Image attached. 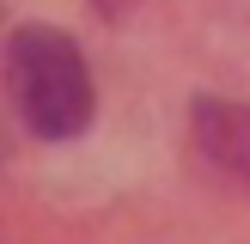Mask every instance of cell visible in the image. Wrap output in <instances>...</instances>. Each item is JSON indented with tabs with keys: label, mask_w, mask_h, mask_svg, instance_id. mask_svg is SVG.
<instances>
[{
	"label": "cell",
	"mask_w": 250,
	"mask_h": 244,
	"mask_svg": "<svg viewBox=\"0 0 250 244\" xmlns=\"http://www.w3.org/2000/svg\"><path fill=\"white\" fill-rule=\"evenodd\" d=\"M92 6H98V12H104V19H122V12H128V6H134V0H92Z\"/></svg>",
	"instance_id": "3"
},
{
	"label": "cell",
	"mask_w": 250,
	"mask_h": 244,
	"mask_svg": "<svg viewBox=\"0 0 250 244\" xmlns=\"http://www.w3.org/2000/svg\"><path fill=\"white\" fill-rule=\"evenodd\" d=\"M6 80L19 98V116L43 141H73L92 128V67L80 43L55 24H24L6 43Z\"/></svg>",
	"instance_id": "1"
},
{
	"label": "cell",
	"mask_w": 250,
	"mask_h": 244,
	"mask_svg": "<svg viewBox=\"0 0 250 244\" xmlns=\"http://www.w3.org/2000/svg\"><path fill=\"white\" fill-rule=\"evenodd\" d=\"M195 141H202V153L214 159L232 183L250 189V104L195 98Z\"/></svg>",
	"instance_id": "2"
}]
</instances>
